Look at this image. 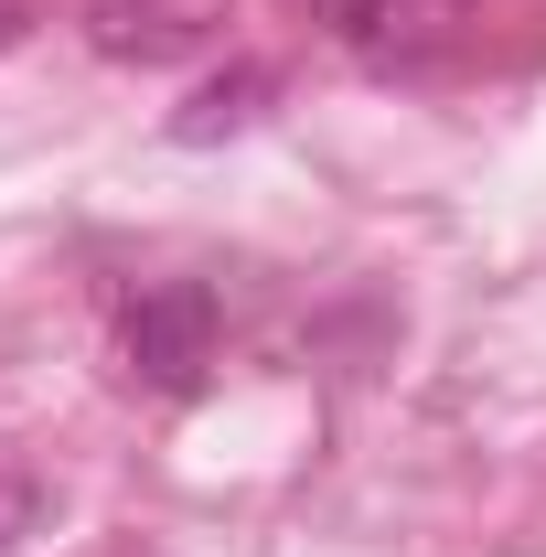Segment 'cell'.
Masks as SVG:
<instances>
[{"label":"cell","mask_w":546,"mask_h":557,"mask_svg":"<svg viewBox=\"0 0 546 557\" xmlns=\"http://www.w3.org/2000/svg\"><path fill=\"white\" fill-rule=\"evenodd\" d=\"M119 354H129V375L150 397H194L214 364V289L204 278H161V289H139L129 311H119Z\"/></svg>","instance_id":"6da1fadb"},{"label":"cell","mask_w":546,"mask_h":557,"mask_svg":"<svg viewBox=\"0 0 546 557\" xmlns=\"http://www.w3.org/2000/svg\"><path fill=\"white\" fill-rule=\"evenodd\" d=\"M472 0H333V33L353 54H418V44H450Z\"/></svg>","instance_id":"7a4b0ae2"},{"label":"cell","mask_w":546,"mask_h":557,"mask_svg":"<svg viewBox=\"0 0 546 557\" xmlns=\"http://www.w3.org/2000/svg\"><path fill=\"white\" fill-rule=\"evenodd\" d=\"M86 33H97V54L161 65V54H194V44H204V11H194V0H97Z\"/></svg>","instance_id":"3957f363"},{"label":"cell","mask_w":546,"mask_h":557,"mask_svg":"<svg viewBox=\"0 0 546 557\" xmlns=\"http://www.w3.org/2000/svg\"><path fill=\"white\" fill-rule=\"evenodd\" d=\"M269 97H278L269 75H258V65H236V75H214L204 97H194V108L172 119V139H225V129H247V119H258Z\"/></svg>","instance_id":"277c9868"},{"label":"cell","mask_w":546,"mask_h":557,"mask_svg":"<svg viewBox=\"0 0 546 557\" xmlns=\"http://www.w3.org/2000/svg\"><path fill=\"white\" fill-rule=\"evenodd\" d=\"M22 33H33V22H22V0H0V54H11Z\"/></svg>","instance_id":"5b68a950"}]
</instances>
